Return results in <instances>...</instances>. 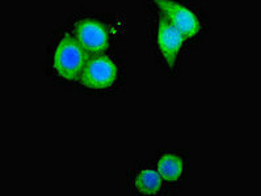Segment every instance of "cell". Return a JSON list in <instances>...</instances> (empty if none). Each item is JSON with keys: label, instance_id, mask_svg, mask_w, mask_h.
I'll list each match as a JSON object with an SVG mask.
<instances>
[{"label": "cell", "instance_id": "cell-4", "mask_svg": "<svg viewBox=\"0 0 261 196\" xmlns=\"http://www.w3.org/2000/svg\"><path fill=\"white\" fill-rule=\"evenodd\" d=\"M159 10L164 13L171 24L185 36V38L194 37L200 31V21L197 16L182 4L173 0H154Z\"/></svg>", "mask_w": 261, "mask_h": 196}, {"label": "cell", "instance_id": "cell-3", "mask_svg": "<svg viewBox=\"0 0 261 196\" xmlns=\"http://www.w3.org/2000/svg\"><path fill=\"white\" fill-rule=\"evenodd\" d=\"M75 38L88 55H100L109 45L108 30L96 20H82L75 26Z\"/></svg>", "mask_w": 261, "mask_h": 196}, {"label": "cell", "instance_id": "cell-2", "mask_svg": "<svg viewBox=\"0 0 261 196\" xmlns=\"http://www.w3.org/2000/svg\"><path fill=\"white\" fill-rule=\"evenodd\" d=\"M117 80V67L111 58L104 55H95L87 61L80 81L84 86L91 89H107Z\"/></svg>", "mask_w": 261, "mask_h": 196}, {"label": "cell", "instance_id": "cell-7", "mask_svg": "<svg viewBox=\"0 0 261 196\" xmlns=\"http://www.w3.org/2000/svg\"><path fill=\"white\" fill-rule=\"evenodd\" d=\"M162 181L163 178L158 170H143L138 174L136 179L137 190L146 195H155L162 188Z\"/></svg>", "mask_w": 261, "mask_h": 196}, {"label": "cell", "instance_id": "cell-6", "mask_svg": "<svg viewBox=\"0 0 261 196\" xmlns=\"http://www.w3.org/2000/svg\"><path fill=\"white\" fill-rule=\"evenodd\" d=\"M158 172L164 181L176 182L182 175V161L177 154H164L158 162Z\"/></svg>", "mask_w": 261, "mask_h": 196}, {"label": "cell", "instance_id": "cell-5", "mask_svg": "<svg viewBox=\"0 0 261 196\" xmlns=\"http://www.w3.org/2000/svg\"><path fill=\"white\" fill-rule=\"evenodd\" d=\"M185 36L167 19L160 20L158 28V46L164 60L172 67L181 50Z\"/></svg>", "mask_w": 261, "mask_h": 196}, {"label": "cell", "instance_id": "cell-1", "mask_svg": "<svg viewBox=\"0 0 261 196\" xmlns=\"http://www.w3.org/2000/svg\"><path fill=\"white\" fill-rule=\"evenodd\" d=\"M88 59V54L80 46L76 38L66 34L57 46L53 64L59 76L72 81L80 79Z\"/></svg>", "mask_w": 261, "mask_h": 196}]
</instances>
